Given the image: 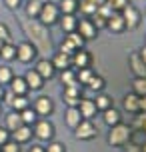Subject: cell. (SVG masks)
Returning a JSON list of instances; mask_svg holds the SVG:
<instances>
[{
	"label": "cell",
	"mask_w": 146,
	"mask_h": 152,
	"mask_svg": "<svg viewBox=\"0 0 146 152\" xmlns=\"http://www.w3.org/2000/svg\"><path fill=\"white\" fill-rule=\"evenodd\" d=\"M20 26H22L24 34L28 38V42H32L34 48L38 50V54L52 52V40H50V34H48V26H44L36 18H28V16L20 20Z\"/></svg>",
	"instance_id": "cell-1"
},
{
	"label": "cell",
	"mask_w": 146,
	"mask_h": 152,
	"mask_svg": "<svg viewBox=\"0 0 146 152\" xmlns=\"http://www.w3.org/2000/svg\"><path fill=\"white\" fill-rule=\"evenodd\" d=\"M132 140V126L118 122L114 126H110V132L106 136V142L110 146H126Z\"/></svg>",
	"instance_id": "cell-2"
},
{
	"label": "cell",
	"mask_w": 146,
	"mask_h": 152,
	"mask_svg": "<svg viewBox=\"0 0 146 152\" xmlns=\"http://www.w3.org/2000/svg\"><path fill=\"white\" fill-rule=\"evenodd\" d=\"M38 20L44 26H52V24H56L58 20H60V10H58V6L54 4V2H50V0H46L44 4H42V10H40L38 14Z\"/></svg>",
	"instance_id": "cell-3"
},
{
	"label": "cell",
	"mask_w": 146,
	"mask_h": 152,
	"mask_svg": "<svg viewBox=\"0 0 146 152\" xmlns=\"http://www.w3.org/2000/svg\"><path fill=\"white\" fill-rule=\"evenodd\" d=\"M34 136L38 138V140H44V142H50L54 136V124L46 118H42V120H36L34 122Z\"/></svg>",
	"instance_id": "cell-4"
},
{
	"label": "cell",
	"mask_w": 146,
	"mask_h": 152,
	"mask_svg": "<svg viewBox=\"0 0 146 152\" xmlns=\"http://www.w3.org/2000/svg\"><path fill=\"white\" fill-rule=\"evenodd\" d=\"M36 54H38V50H36L34 44L28 42V40H24V42H20V44L16 46V60H20L22 64L32 62L34 58H36Z\"/></svg>",
	"instance_id": "cell-5"
},
{
	"label": "cell",
	"mask_w": 146,
	"mask_h": 152,
	"mask_svg": "<svg viewBox=\"0 0 146 152\" xmlns=\"http://www.w3.org/2000/svg\"><path fill=\"white\" fill-rule=\"evenodd\" d=\"M96 134H98V128L94 126L92 120H84V118H82V122L74 128V136H76L78 140H92Z\"/></svg>",
	"instance_id": "cell-6"
},
{
	"label": "cell",
	"mask_w": 146,
	"mask_h": 152,
	"mask_svg": "<svg viewBox=\"0 0 146 152\" xmlns=\"http://www.w3.org/2000/svg\"><path fill=\"white\" fill-rule=\"evenodd\" d=\"M120 14H122L124 24H126V28H128V30L138 28V24H140V12H138V8H136V6L128 4L126 8H122V10H120Z\"/></svg>",
	"instance_id": "cell-7"
},
{
	"label": "cell",
	"mask_w": 146,
	"mask_h": 152,
	"mask_svg": "<svg viewBox=\"0 0 146 152\" xmlns=\"http://www.w3.org/2000/svg\"><path fill=\"white\" fill-rule=\"evenodd\" d=\"M90 62H92V56H90V52L84 50V48H78L76 52L70 56V66H72L74 70H78V68H90Z\"/></svg>",
	"instance_id": "cell-8"
},
{
	"label": "cell",
	"mask_w": 146,
	"mask_h": 152,
	"mask_svg": "<svg viewBox=\"0 0 146 152\" xmlns=\"http://www.w3.org/2000/svg\"><path fill=\"white\" fill-rule=\"evenodd\" d=\"M76 32L84 38V40H94L96 34H98V30H96V26L92 24V20L86 18V16H84V18H80V20L76 22Z\"/></svg>",
	"instance_id": "cell-9"
},
{
	"label": "cell",
	"mask_w": 146,
	"mask_h": 152,
	"mask_svg": "<svg viewBox=\"0 0 146 152\" xmlns=\"http://www.w3.org/2000/svg\"><path fill=\"white\" fill-rule=\"evenodd\" d=\"M34 110L38 116H50L54 112V102L50 96H38L34 100Z\"/></svg>",
	"instance_id": "cell-10"
},
{
	"label": "cell",
	"mask_w": 146,
	"mask_h": 152,
	"mask_svg": "<svg viewBox=\"0 0 146 152\" xmlns=\"http://www.w3.org/2000/svg\"><path fill=\"white\" fill-rule=\"evenodd\" d=\"M32 136H34V132H32V126H28V124L18 126V128L10 134V138H12L14 142H18V144H26V142H30Z\"/></svg>",
	"instance_id": "cell-11"
},
{
	"label": "cell",
	"mask_w": 146,
	"mask_h": 152,
	"mask_svg": "<svg viewBox=\"0 0 146 152\" xmlns=\"http://www.w3.org/2000/svg\"><path fill=\"white\" fill-rule=\"evenodd\" d=\"M34 70L38 72L44 80H50L54 74H56V68H54L52 60H48V58H40L38 62H36V66H34Z\"/></svg>",
	"instance_id": "cell-12"
},
{
	"label": "cell",
	"mask_w": 146,
	"mask_h": 152,
	"mask_svg": "<svg viewBox=\"0 0 146 152\" xmlns=\"http://www.w3.org/2000/svg\"><path fill=\"white\" fill-rule=\"evenodd\" d=\"M78 110L82 114V118L84 120H92L94 116H96V104H94V100L90 98H80V104H78Z\"/></svg>",
	"instance_id": "cell-13"
},
{
	"label": "cell",
	"mask_w": 146,
	"mask_h": 152,
	"mask_svg": "<svg viewBox=\"0 0 146 152\" xmlns=\"http://www.w3.org/2000/svg\"><path fill=\"white\" fill-rule=\"evenodd\" d=\"M10 92L14 96H26L28 94V84L24 80V76H12V80H10Z\"/></svg>",
	"instance_id": "cell-14"
},
{
	"label": "cell",
	"mask_w": 146,
	"mask_h": 152,
	"mask_svg": "<svg viewBox=\"0 0 146 152\" xmlns=\"http://www.w3.org/2000/svg\"><path fill=\"white\" fill-rule=\"evenodd\" d=\"M106 28L112 30L114 34H120V32L126 30V24H124L122 14H120V12H112V16L108 18V22H106Z\"/></svg>",
	"instance_id": "cell-15"
},
{
	"label": "cell",
	"mask_w": 146,
	"mask_h": 152,
	"mask_svg": "<svg viewBox=\"0 0 146 152\" xmlns=\"http://www.w3.org/2000/svg\"><path fill=\"white\" fill-rule=\"evenodd\" d=\"M128 64H130V70L134 76H146V64L142 62L138 52H132L130 58H128Z\"/></svg>",
	"instance_id": "cell-16"
},
{
	"label": "cell",
	"mask_w": 146,
	"mask_h": 152,
	"mask_svg": "<svg viewBox=\"0 0 146 152\" xmlns=\"http://www.w3.org/2000/svg\"><path fill=\"white\" fill-rule=\"evenodd\" d=\"M24 80H26V84H28V90H40V88L44 86V78H42L34 68L28 70V72L24 74Z\"/></svg>",
	"instance_id": "cell-17"
},
{
	"label": "cell",
	"mask_w": 146,
	"mask_h": 152,
	"mask_svg": "<svg viewBox=\"0 0 146 152\" xmlns=\"http://www.w3.org/2000/svg\"><path fill=\"white\" fill-rule=\"evenodd\" d=\"M64 120H66V124H68L70 128L74 130L82 122V114H80V110H78V106H68V110H66V116H64Z\"/></svg>",
	"instance_id": "cell-18"
},
{
	"label": "cell",
	"mask_w": 146,
	"mask_h": 152,
	"mask_svg": "<svg viewBox=\"0 0 146 152\" xmlns=\"http://www.w3.org/2000/svg\"><path fill=\"white\" fill-rule=\"evenodd\" d=\"M138 100H140V96H138V94H134V92L126 94L124 100H122L124 110H126V112H130V114H138L140 112V110H138Z\"/></svg>",
	"instance_id": "cell-19"
},
{
	"label": "cell",
	"mask_w": 146,
	"mask_h": 152,
	"mask_svg": "<svg viewBox=\"0 0 146 152\" xmlns=\"http://www.w3.org/2000/svg\"><path fill=\"white\" fill-rule=\"evenodd\" d=\"M4 118H6V126H4V128H6L10 134H12V132H14L18 126H22V118H20V112H16V110L8 112Z\"/></svg>",
	"instance_id": "cell-20"
},
{
	"label": "cell",
	"mask_w": 146,
	"mask_h": 152,
	"mask_svg": "<svg viewBox=\"0 0 146 152\" xmlns=\"http://www.w3.org/2000/svg\"><path fill=\"white\" fill-rule=\"evenodd\" d=\"M76 22H78V18L74 14H62V18H60V28L66 32V34H70V32L76 30Z\"/></svg>",
	"instance_id": "cell-21"
},
{
	"label": "cell",
	"mask_w": 146,
	"mask_h": 152,
	"mask_svg": "<svg viewBox=\"0 0 146 152\" xmlns=\"http://www.w3.org/2000/svg\"><path fill=\"white\" fill-rule=\"evenodd\" d=\"M102 114H104L102 118H104V122H106L108 126H114V124H118V122H122V116H120V112H118L114 106L102 110Z\"/></svg>",
	"instance_id": "cell-22"
},
{
	"label": "cell",
	"mask_w": 146,
	"mask_h": 152,
	"mask_svg": "<svg viewBox=\"0 0 146 152\" xmlns=\"http://www.w3.org/2000/svg\"><path fill=\"white\" fill-rule=\"evenodd\" d=\"M60 82L64 84V86H72V84H80L76 80V70L72 68H64V70H60ZM82 86V84H80Z\"/></svg>",
	"instance_id": "cell-23"
},
{
	"label": "cell",
	"mask_w": 146,
	"mask_h": 152,
	"mask_svg": "<svg viewBox=\"0 0 146 152\" xmlns=\"http://www.w3.org/2000/svg\"><path fill=\"white\" fill-rule=\"evenodd\" d=\"M42 4L44 2H40V0H28L26 2V8H24V12L28 18H38L40 10H42Z\"/></svg>",
	"instance_id": "cell-24"
},
{
	"label": "cell",
	"mask_w": 146,
	"mask_h": 152,
	"mask_svg": "<svg viewBox=\"0 0 146 152\" xmlns=\"http://www.w3.org/2000/svg\"><path fill=\"white\" fill-rule=\"evenodd\" d=\"M0 58L4 62H10L16 58V46L12 44V42H4L2 44V48H0Z\"/></svg>",
	"instance_id": "cell-25"
},
{
	"label": "cell",
	"mask_w": 146,
	"mask_h": 152,
	"mask_svg": "<svg viewBox=\"0 0 146 152\" xmlns=\"http://www.w3.org/2000/svg\"><path fill=\"white\" fill-rule=\"evenodd\" d=\"M52 64L56 70H64V68H70V56L64 52H56L52 58Z\"/></svg>",
	"instance_id": "cell-26"
},
{
	"label": "cell",
	"mask_w": 146,
	"mask_h": 152,
	"mask_svg": "<svg viewBox=\"0 0 146 152\" xmlns=\"http://www.w3.org/2000/svg\"><path fill=\"white\" fill-rule=\"evenodd\" d=\"M20 118H22V124L34 126V122L38 120V114H36V110H34V108L26 106L24 110H20Z\"/></svg>",
	"instance_id": "cell-27"
},
{
	"label": "cell",
	"mask_w": 146,
	"mask_h": 152,
	"mask_svg": "<svg viewBox=\"0 0 146 152\" xmlns=\"http://www.w3.org/2000/svg\"><path fill=\"white\" fill-rule=\"evenodd\" d=\"M132 92L138 96H146V76H134L132 80Z\"/></svg>",
	"instance_id": "cell-28"
},
{
	"label": "cell",
	"mask_w": 146,
	"mask_h": 152,
	"mask_svg": "<svg viewBox=\"0 0 146 152\" xmlns=\"http://www.w3.org/2000/svg\"><path fill=\"white\" fill-rule=\"evenodd\" d=\"M86 86H88L92 92H102V90H104V86H106V82H104V78H102V76L92 74V76H90V80L86 82Z\"/></svg>",
	"instance_id": "cell-29"
},
{
	"label": "cell",
	"mask_w": 146,
	"mask_h": 152,
	"mask_svg": "<svg viewBox=\"0 0 146 152\" xmlns=\"http://www.w3.org/2000/svg\"><path fill=\"white\" fill-rule=\"evenodd\" d=\"M58 4H60L58 10L62 14H76V10H78V0H60Z\"/></svg>",
	"instance_id": "cell-30"
},
{
	"label": "cell",
	"mask_w": 146,
	"mask_h": 152,
	"mask_svg": "<svg viewBox=\"0 0 146 152\" xmlns=\"http://www.w3.org/2000/svg\"><path fill=\"white\" fill-rule=\"evenodd\" d=\"M94 104H96V110H106V108H110V106H114L112 104V98L108 96V94H102V92H98L96 94V100H94Z\"/></svg>",
	"instance_id": "cell-31"
},
{
	"label": "cell",
	"mask_w": 146,
	"mask_h": 152,
	"mask_svg": "<svg viewBox=\"0 0 146 152\" xmlns=\"http://www.w3.org/2000/svg\"><path fill=\"white\" fill-rule=\"evenodd\" d=\"M96 8L98 6H94L92 2H88V0H78V10H80L86 18H90V16L96 12Z\"/></svg>",
	"instance_id": "cell-32"
},
{
	"label": "cell",
	"mask_w": 146,
	"mask_h": 152,
	"mask_svg": "<svg viewBox=\"0 0 146 152\" xmlns=\"http://www.w3.org/2000/svg\"><path fill=\"white\" fill-rule=\"evenodd\" d=\"M26 106H30V102H28V98H26V96H14V98H12V102H10V108H12V110H16V112L24 110Z\"/></svg>",
	"instance_id": "cell-33"
},
{
	"label": "cell",
	"mask_w": 146,
	"mask_h": 152,
	"mask_svg": "<svg viewBox=\"0 0 146 152\" xmlns=\"http://www.w3.org/2000/svg\"><path fill=\"white\" fill-rule=\"evenodd\" d=\"M12 68L10 66H6V64H2L0 66V84L4 86V84H10V80H12Z\"/></svg>",
	"instance_id": "cell-34"
},
{
	"label": "cell",
	"mask_w": 146,
	"mask_h": 152,
	"mask_svg": "<svg viewBox=\"0 0 146 152\" xmlns=\"http://www.w3.org/2000/svg\"><path fill=\"white\" fill-rule=\"evenodd\" d=\"M64 98H80V84H72V86H64Z\"/></svg>",
	"instance_id": "cell-35"
},
{
	"label": "cell",
	"mask_w": 146,
	"mask_h": 152,
	"mask_svg": "<svg viewBox=\"0 0 146 152\" xmlns=\"http://www.w3.org/2000/svg\"><path fill=\"white\" fill-rule=\"evenodd\" d=\"M92 74H94V72L90 68H78L76 70V80L80 84H86L88 80H90V76H92Z\"/></svg>",
	"instance_id": "cell-36"
},
{
	"label": "cell",
	"mask_w": 146,
	"mask_h": 152,
	"mask_svg": "<svg viewBox=\"0 0 146 152\" xmlns=\"http://www.w3.org/2000/svg\"><path fill=\"white\" fill-rule=\"evenodd\" d=\"M106 4L112 8L114 12H120L122 8H126L128 4H130V0H106Z\"/></svg>",
	"instance_id": "cell-37"
},
{
	"label": "cell",
	"mask_w": 146,
	"mask_h": 152,
	"mask_svg": "<svg viewBox=\"0 0 146 152\" xmlns=\"http://www.w3.org/2000/svg\"><path fill=\"white\" fill-rule=\"evenodd\" d=\"M66 38H68V40H70V42H72L74 46H76V48H84V42H86V40H84L82 36H80V34H78L76 30H74V32H70V34H68Z\"/></svg>",
	"instance_id": "cell-38"
},
{
	"label": "cell",
	"mask_w": 146,
	"mask_h": 152,
	"mask_svg": "<svg viewBox=\"0 0 146 152\" xmlns=\"http://www.w3.org/2000/svg\"><path fill=\"white\" fill-rule=\"evenodd\" d=\"M0 152H20V144L10 138L8 142H4V144L0 146Z\"/></svg>",
	"instance_id": "cell-39"
},
{
	"label": "cell",
	"mask_w": 146,
	"mask_h": 152,
	"mask_svg": "<svg viewBox=\"0 0 146 152\" xmlns=\"http://www.w3.org/2000/svg\"><path fill=\"white\" fill-rule=\"evenodd\" d=\"M90 20H92V24L94 26H96V30H100V28H106V18H104V16H100L98 12H94L92 16H90Z\"/></svg>",
	"instance_id": "cell-40"
},
{
	"label": "cell",
	"mask_w": 146,
	"mask_h": 152,
	"mask_svg": "<svg viewBox=\"0 0 146 152\" xmlns=\"http://www.w3.org/2000/svg\"><path fill=\"white\" fill-rule=\"evenodd\" d=\"M76 50H78V48H76V46H74V44H72V42H70L68 38H66V40H64V42H62V44H60V52L68 54V56H72V54L76 52Z\"/></svg>",
	"instance_id": "cell-41"
},
{
	"label": "cell",
	"mask_w": 146,
	"mask_h": 152,
	"mask_svg": "<svg viewBox=\"0 0 146 152\" xmlns=\"http://www.w3.org/2000/svg\"><path fill=\"white\" fill-rule=\"evenodd\" d=\"M44 152H66V146L62 144V142H48Z\"/></svg>",
	"instance_id": "cell-42"
},
{
	"label": "cell",
	"mask_w": 146,
	"mask_h": 152,
	"mask_svg": "<svg viewBox=\"0 0 146 152\" xmlns=\"http://www.w3.org/2000/svg\"><path fill=\"white\" fill-rule=\"evenodd\" d=\"M0 40L2 42H10V30L4 22H0Z\"/></svg>",
	"instance_id": "cell-43"
},
{
	"label": "cell",
	"mask_w": 146,
	"mask_h": 152,
	"mask_svg": "<svg viewBox=\"0 0 146 152\" xmlns=\"http://www.w3.org/2000/svg\"><path fill=\"white\" fill-rule=\"evenodd\" d=\"M4 4H6L8 10H18L20 4H22V0H4Z\"/></svg>",
	"instance_id": "cell-44"
},
{
	"label": "cell",
	"mask_w": 146,
	"mask_h": 152,
	"mask_svg": "<svg viewBox=\"0 0 146 152\" xmlns=\"http://www.w3.org/2000/svg\"><path fill=\"white\" fill-rule=\"evenodd\" d=\"M8 140H10V132L6 128H0V146L4 144V142H8Z\"/></svg>",
	"instance_id": "cell-45"
},
{
	"label": "cell",
	"mask_w": 146,
	"mask_h": 152,
	"mask_svg": "<svg viewBox=\"0 0 146 152\" xmlns=\"http://www.w3.org/2000/svg\"><path fill=\"white\" fill-rule=\"evenodd\" d=\"M66 106H78L80 104V98H64Z\"/></svg>",
	"instance_id": "cell-46"
},
{
	"label": "cell",
	"mask_w": 146,
	"mask_h": 152,
	"mask_svg": "<svg viewBox=\"0 0 146 152\" xmlns=\"http://www.w3.org/2000/svg\"><path fill=\"white\" fill-rule=\"evenodd\" d=\"M138 110H140V112H146V96H140V100H138Z\"/></svg>",
	"instance_id": "cell-47"
},
{
	"label": "cell",
	"mask_w": 146,
	"mask_h": 152,
	"mask_svg": "<svg viewBox=\"0 0 146 152\" xmlns=\"http://www.w3.org/2000/svg\"><path fill=\"white\" fill-rule=\"evenodd\" d=\"M126 152H142V148H140L138 144H128V148H126Z\"/></svg>",
	"instance_id": "cell-48"
},
{
	"label": "cell",
	"mask_w": 146,
	"mask_h": 152,
	"mask_svg": "<svg viewBox=\"0 0 146 152\" xmlns=\"http://www.w3.org/2000/svg\"><path fill=\"white\" fill-rule=\"evenodd\" d=\"M28 152H44V146H40V144H32Z\"/></svg>",
	"instance_id": "cell-49"
},
{
	"label": "cell",
	"mask_w": 146,
	"mask_h": 152,
	"mask_svg": "<svg viewBox=\"0 0 146 152\" xmlns=\"http://www.w3.org/2000/svg\"><path fill=\"white\" fill-rule=\"evenodd\" d=\"M88 2H92L94 6H102V4H106V0H88Z\"/></svg>",
	"instance_id": "cell-50"
},
{
	"label": "cell",
	"mask_w": 146,
	"mask_h": 152,
	"mask_svg": "<svg viewBox=\"0 0 146 152\" xmlns=\"http://www.w3.org/2000/svg\"><path fill=\"white\" fill-rule=\"evenodd\" d=\"M140 58H142V62H144V64H146V46H144V48H142V50H140Z\"/></svg>",
	"instance_id": "cell-51"
},
{
	"label": "cell",
	"mask_w": 146,
	"mask_h": 152,
	"mask_svg": "<svg viewBox=\"0 0 146 152\" xmlns=\"http://www.w3.org/2000/svg\"><path fill=\"white\" fill-rule=\"evenodd\" d=\"M4 98V88H2V84H0V100Z\"/></svg>",
	"instance_id": "cell-52"
},
{
	"label": "cell",
	"mask_w": 146,
	"mask_h": 152,
	"mask_svg": "<svg viewBox=\"0 0 146 152\" xmlns=\"http://www.w3.org/2000/svg\"><path fill=\"white\" fill-rule=\"evenodd\" d=\"M140 130H142V132H144V134H146V122H144V124H142V128H140Z\"/></svg>",
	"instance_id": "cell-53"
},
{
	"label": "cell",
	"mask_w": 146,
	"mask_h": 152,
	"mask_svg": "<svg viewBox=\"0 0 146 152\" xmlns=\"http://www.w3.org/2000/svg\"><path fill=\"white\" fill-rule=\"evenodd\" d=\"M140 148H142V152H146V142H144L142 146H140Z\"/></svg>",
	"instance_id": "cell-54"
},
{
	"label": "cell",
	"mask_w": 146,
	"mask_h": 152,
	"mask_svg": "<svg viewBox=\"0 0 146 152\" xmlns=\"http://www.w3.org/2000/svg\"><path fill=\"white\" fill-rule=\"evenodd\" d=\"M2 44H4V42H2V40H0V48H2Z\"/></svg>",
	"instance_id": "cell-55"
},
{
	"label": "cell",
	"mask_w": 146,
	"mask_h": 152,
	"mask_svg": "<svg viewBox=\"0 0 146 152\" xmlns=\"http://www.w3.org/2000/svg\"><path fill=\"white\" fill-rule=\"evenodd\" d=\"M0 112H2V104H0Z\"/></svg>",
	"instance_id": "cell-56"
},
{
	"label": "cell",
	"mask_w": 146,
	"mask_h": 152,
	"mask_svg": "<svg viewBox=\"0 0 146 152\" xmlns=\"http://www.w3.org/2000/svg\"><path fill=\"white\" fill-rule=\"evenodd\" d=\"M40 2H46V0H40Z\"/></svg>",
	"instance_id": "cell-57"
}]
</instances>
